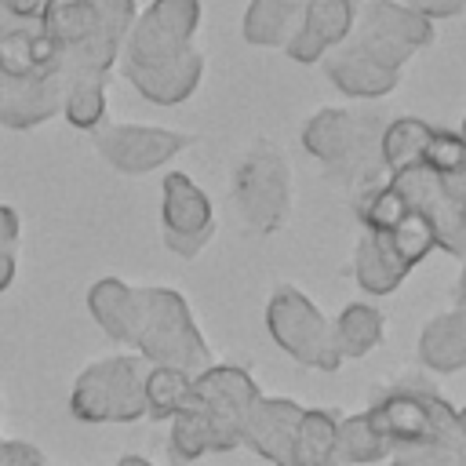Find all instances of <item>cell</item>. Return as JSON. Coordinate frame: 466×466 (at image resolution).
Returning a JSON list of instances; mask_svg holds the SVG:
<instances>
[{"instance_id": "5b68a950", "label": "cell", "mask_w": 466, "mask_h": 466, "mask_svg": "<svg viewBox=\"0 0 466 466\" xmlns=\"http://www.w3.org/2000/svg\"><path fill=\"white\" fill-rule=\"evenodd\" d=\"M266 331L269 339L299 364L317 371H339L342 357L331 339V320L291 284L277 288L266 302Z\"/></svg>"}, {"instance_id": "6da1fadb", "label": "cell", "mask_w": 466, "mask_h": 466, "mask_svg": "<svg viewBox=\"0 0 466 466\" xmlns=\"http://www.w3.org/2000/svg\"><path fill=\"white\" fill-rule=\"evenodd\" d=\"M131 350L146 364L175 368L189 379L211 368L208 339L200 335L186 299L175 288H138V317L131 331Z\"/></svg>"}, {"instance_id": "7c38bea8", "label": "cell", "mask_w": 466, "mask_h": 466, "mask_svg": "<svg viewBox=\"0 0 466 466\" xmlns=\"http://www.w3.org/2000/svg\"><path fill=\"white\" fill-rule=\"evenodd\" d=\"M302 404L288 397H258L244 419L240 444L255 455L269 459L273 466H295V433H299Z\"/></svg>"}, {"instance_id": "4dcf8cb0", "label": "cell", "mask_w": 466, "mask_h": 466, "mask_svg": "<svg viewBox=\"0 0 466 466\" xmlns=\"http://www.w3.org/2000/svg\"><path fill=\"white\" fill-rule=\"evenodd\" d=\"M422 167H430L444 178H466V142L455 131L437 127L422 153Z\"/></svg>"}, {"instance_id": "e575fe53", "label": "cell", "mask_w": 466, "mask_h": 466, "mask_svg": "<svg viewBox=\"0 0 466 466\" xmlns=\"http://www.w3.org/2000/svg\"><path fill=\"white\" fill-rule=\"evenodd\" d=\"M404 7H411L415 15H422L426 22H433V18H451V15H459L462 7H466V0H400Z\"/></svg>"}, {"instance_id": "74e56055", "label": "cell", "mask_w": 466, "mask_h": 466, "mask_svg": "<svg viewBox=\"0 0 466 466\" xmlns=\"http://www.w3.org/2000/svg\"><path fill=\"white\" fill-rule=\"evenodd\" d=\"M441 466H466V430H459L451 441H444L441 448Z\"/></svg>"}, {"instance_id": "8992f818", "label": "cell", "mask_w": 466, "mask_h": 466, "mask_svg": "<svg viewBox=\"0 0 466 466\" xmlns=\"http://www.w3.org/2000/svg\"><path fill=\"white\" fill-rule=\"evenodd\" d=\"M433 22L404 7L400 0H364L360 11H353V33L350 44H357L368 58L379 66L400 73V66L433 40Z\"/></svg>"}, {"instance_id": "277c9868", "label": "cell", "mask_w": 466, "mask_h": 466, "mask_svg": "<svg viewBox=\"0 0 466 466\" xmlns=\"http://www.w3.org/2000/svg\"><path fill=\"white\" fill-rule=\"evenodd\" d=\"M229 193L255 233H277L291 211V167L273 142H255L233 164Z\"/></svg>"}, {"instance_id": "ee69618b", "label": "cell", "mask_w": 466, "mask_h": 466, "mask_svg": "<svg viewBox=\"0 0 466 466\" xmlns=\"http://www.w3.org/2000/svg\"><path fill=\"white\" fill-rule=\"evenodd\" d=\"M459 138H462V142H466V120H462V131H459Z\"/></svg>"}, {"instance_id": "836d02e7", "label": "cell", "mask_w": 466, "mask_h": 466, "mask_svg": "<svg viewBox=\"0 0 466 466\" xmlns=\"http://www.w3.org/2000/svg\"><path fill=\"white\" fill-rule=\"evenodd\" d=\"M390 466H441V451L433 444H404L390 451Z\"/></svg>"}, {"instance_id": "ab89813d", "label": "cell", "mask_w": 466, "mask_h": 466, "mask_svg": "<svg viewBox=\"0 0 466 466\" xmlns=\"http://www.w3.org/2000/svg\"><path fill=\"white\" fill-rule=\"evenodd\" d=\"M455 299H459V309H466V255H462V273H459V288H455Z\"/></svg>"}, {"instance_id": "603a6c76", "label": "cell", "mask_w": 466, "mask_h": 466, "mask_svg": "<svg viewBox=\"0 0 466 466\" xmlns=\"http://www.w3.org/2000/svg\"><path fill=\"white\" fill-rule=\"evenodd\" d=\"M433 124L419 120V116H397L382 127V138H379V153H382V167L386 175H397V171H408L415 164H422V153L433 138Z\"/></svg>"}, {"instance_id": "d590c367", "label": "cell", "mask_w": 466, "mask_h": 466, "mask_svg": "<svg viewBox=\"0 0 466 466\" xmlns=\"http://www.w3.org/2000/svg\"><path fill=\"white\" fill-rule=\"evenodd\" d=\"M18 237H22V218L11 204H0V255L11 251L18 255Z\"/></svg>"}, {"instance_id": "f6af8a7d", "label": "cell", "mask_w": 466, "mask_h": 466, "mask_svg": "<svg viewBox=\"0 0 466 466\" xmlns=\"http://www.w3.org/2000/svg\"><path fill=\"white\" fill-rule=\"evenodd\" d=\"M4 76H7V73H4V66H0V84H4Z\"/></svg>"}, {"instance_id": "60d3db41", "label": "cell", "mask_w": 466, "mask_h": 466, "mask_svg": "<svg viewBox=\"0 0 466 466\" xmlns=\"http://www.w3.org/2000/svg\"><path fill=\"white\" fill-rule=\"evenodd\" d=\"M116 466H153L149 459H142V455H120L116 459Z\"/></svg>"}, {"instance_id": "bcb514c9", "label": "cell", "mask_w": 466, "mask_h": 466, "mask_svg": "<svg viewBox=\"0 0 466 466\" xmlns=\"http://www.w3.org/2000/svg\"><path fill=\"white\" fill-rule=\"evenodd\" d=\"M324 466H342V462H335V459H331V462H324Z\"/></svg>"}, {"instance_id": "ac0fdd59", "label": "cell", "mask_w": 466, "mask_h": 466, "mask_svg": "<svg viewBox=\"0 0 466 466\" xmlns=\"http://www.w3.org/2000/svg\"><path fill=\"white\" fill-rule=\"evenodd\" d=\"M324 73H328V80L342 91V95H350V98H382V95H390L393 87H397V80H400V73H393V69H386V66H379L375 58H368L357 44H339L335 51H328L324 58Z\"/></svg>"}, {"instance_id": "ba28073f", "label": "cell", "mask_w": 466, "mask_h": 466, "mask_svg": "<svg viewBox=\"0 0 466 466\" xmlns=\"http://www.w3.org/2000/svg\"><path fill=\"white\" fill-rule=\"evenodd\" d=\"M258 397H262L258 382L244 368H233V364H211L208 371L193 375V382H189V404L215 430L218 451L240 448L244 419Z\"/></svg>"}, {"instance_id": "f546056e", "label": "cell", "mask_w": 466, "mask_h": 466, "mask_svg": "<svg viewBox=\"0 0 466 466\" xmlns=\"http://www.w3.org/2000/svg\"><path fill=\"white\" fill-rule=\"evenodd\" d=\"M386 237H390V244H393V251L404 258V266L408 269H415L437 244H433V229L426 226V218L422 215H415L411 208L386 229Z\"/></svg>"}, {"instance_id": "8fae6325", "label": "cell", "mask_w": 466, "mask_h": 466, "mask_svg": "<svg viewBox=\"0 0 466 466\" xmlns=\"http://www.w3.org/2000/svg\"><path fill=\"white\" fill-rule=\"evenodd\" d=\"M186 142L189 138L182 131L149 124H102L95 131L98 157L120 175H149L164 167L178 149H186Z\"/></svg>"}, {"instance_id": "2e32d148", "label": "cell", "mask_w": 466, "mask_h": 466, "mask_svg": "<svg viewBox=\"0 0 466 466\" xmlns=\"http://www.w3.org/2000/svg\"><path fill=\"white\" fill-rule=\"evenodd\" d=\"M204 76V55L193 47L182 58L167 62V66H153V69H138V66H124V80L153 106H178L186 102Z\"/></svg>"}, {"instance_id": "484cf974", "label": "cell", "mask_w": 466, "mask_h": 466, "mask_svg": "<svg viewBox=\"0 0 466 466\" xmlns=\"http://www.w3.org/2000/svg\"><path fill=\"white\" fill-rule=\"evenodd\" d=\"M36 25L58 51H66L95 33V7L91 0H47Z\"/></svg>"}, {"instance_id": "52a82bcc", "label": "cell", "mask_w": 466, "mask_h": 466, "mask_svg": "<svg viewBox=\"0 0 466 466\" xmlns=\"http://www.w3.org/2000/svg\"><path fill=\"white\" fill-rule=\"evenodd\" d=\"M200 22V0H153L142 15H135L131 33L124 36L120 62L153 69L193 51V33Z\"/></svg>"}, {"instance_id": "e0dca14e", "label": "cell", "mask_w": 466, "mask_h": 466, "mask_svg": "<svg viewBox=\"0 0 466 466\" xmlns=\"http://www.w3.org/2000/svg\"><path fill=\"white\" fill-rule=\"evenodd\" d=\"M58 55L62 51L40 33L36 22H18L7 11H0V66H4L7 76L62 73Z\"/></svg>"}, {"instance_id": "9c48e42d", "label": "cell", "mask_w": 466, "mask_h": 466, "mask_svg": "<svg viewBox=\"0 0 466 466\" xmlns=\"http://www.w3.org/2000/svg\"><path fill=\"white\" fill-rule=\"evenodd\" d=\"M390 186L400 193V200L426 218V226L433 229V244L448 255H466V211H462V197H459V182L444 178L422 164L390 175Z\"/></svg>"}, {"instance_id": "f35d334b", "label": "cell", "mask_w": 466, "mask_h": 466, "mask_svg": "<svg viewBox=\"0 0 466 466\" xmlns=\"http://www.w3.org/2000/svg\"><path fill=\"white\" fill-rule=\"evenodd\" d=\"M15 273H18V255L4 251V255H0V295L15 284Z\"/></svg>"}, {"instance_id": "30bf717a", "label": "cell", "mask_w": 466, "mask_h": 466, "mask_svg": "<svg viewBox=\"0 0 466 466\" xmlns=\"http://www.w3.org/2000/svg\"><path fill=\"white\" fill-rule=\"evenodd\" d=\"M160 226L167 251L178 258H197L215 233L211 200L186 171H167L160 182Z\"/></svg>"}, {"instance_id": "cb8c5ba5", "label": "cell", "mask_w": 466, "mask_h": 466, "mask_svg": "<svg viewBox=\"0 0 466 466\" xmlns=\"http://www.w3.org/2000/svg\"><path fill=\"white\" fill-rule=\"evenodd\" d=\"M386 335V317L364 302H350L335 320H331V339H335V350L339 357L346 360H357V357H368Z\"/></svg>"}, {"instance_id": "d6986e66", "label": "cell", "mask_w": 466, "mask_h": 466, "mask_svg": "<svg viewBox=\"0 0 466 466\" xmlns=\"http://www.w3.org/2000/svg\"><path fill=\"white\" fill-rule=\"evenodd\" d=\"M419 360L437 375H451L466 368V309L437 313L419 331Z\"/></svg>"}, {"instance_id": "7402d4cb", "label": "cell", "mask_w": 466, "mask_h": 466, "mask_svg": "<svg viewBox=\"0 0 466 466\" xmlns=\"http://www.w3.org/2000/svg\"><path fill=\"white\" fill-rule=\"evenodd\" d=\"M306 0H251L244 11V40L255 47H288L302 25Z\"/></svg>"}, {"instance_id": "5bb4252c", "label": "cell", "mask_w": 466, "mask_h": 466, "mask_svg": "<svg viewBox=\"0 0 466 466\" xmlns=\"http://www.w3.org/2000/svg\"><path fill=\"white\" fill-rule=\"evenodd\" d=\"M350 33H353V4L350 0H306L302 25L284 51H288V58L309 66V62H320L331 47L346 44Z\"/></svg>"}, {"instance_id": "7bdbcfd3", "label": "cell", "mask_w": 466, "mask_h": 466, "mask_svg": "<svg viewBox=\"0 0 466 466\" xmlns=\"http://www.w3.org/2000/svg\"><path fill=\"white\" fill-rule=\"evenodd\" d=\"M459 426H462V430H466V408H462V411H459Z\"/></svg>"}, {"instance_id": "b9f144b4", "label": "cell", "mask_w": 466, "mask_h": 466, "mask_svg": "<svg viewBox=\"0 0 466 466\" xmlns=\"http://www.w3.org/2000/svg\"><path fill=\"white\" fill-rule=\"evenodd\" d=\"M459 182V197H462V211H466V178H455Z\"/></svg>"}, {"instance_id": "8d00e7d4", "label": "cell", "mask_w": 466, "mask_h": 466, "mask_svg": "<svg viewBox=\"0 0 466 466\" xmlns=\"http://www.w3.org/2000/svg\"><path fill=\"white\" fill-rule=\"evenodd\" d=\"M44 4H47V0H0V11H7V15L18 18V22H40Z\"/></svg>"}, {"instance_id": "1f68e13d", "label": "cell", "mask_w": 466, "mask_h": 466, "mask_svg": "<svg viewBox=\"0 0 466 466\" xmlns=\"http://www.w3.org/2000/svg\"><path fill=\"white\" fill-rule=\"evenodd\" d=\"M91 7H95V29L124 47V36L131 33L135 15H138L135 0H91Z\"/></svg>"}, {"instance_id": "ffe728a7", "label": "cell", "mask_w": 466, "mask_h": 466, "mask_svg": "<svg viewBox=\"0 0 466 466\" xmlns=\"http://www.w3.org/2000/svg\"><path fill=\"white\" fill-rule=\"evenodd\" d=\"M408 273L411 269L393 251V244H390L386 233H375V229H364L360 233L357 251H353V277H357V284L368 295H390V291H397Z\"/></svg>"}, {"instance_id": "44dd1931", "label": "cell", "mask_w": 466, "mask_h": 466, "mask_svg": "<svg viewBox=\"0 0 466 466\" xmlns=\"http://www.w3.org/2000/svg\"><path fill=\"white\" fill-rule=\"evenodd\" d=\"M87 313L113 342L131 346V331L138 317V288L124 284L120 277H102L87 288Z\"/></svg>"}, {"instance_id": "3957f363", "label": "cell", "mask_w": 466, "mask_h": 466, "mask_svg": "<svg viewBox=\"0 0 466 466\" xmlns=\"http://www.w3.org/2000/svg\"><path fill=\"white\" fill-rule=\"evenodd\" d=\"M371 426L393 444H433L441 448L444 441H451L462 426H459V411L430 386L411 382V386H390L386 393H379L368 408Z\"/></svg>"}, {"instance_id": "d6a6232c", "label": "cell", "mask_w": 466, "mask_h": 466, "mask_svg": "<svg viewBox=\"0 0 466 466\" xmlns=\"http://www.w3.org/2000/svg\"><path fill=\"white\" fill-rule=\"evenodd\" d=\"M0 466H47V459L29 441H7V437H0Z\"/></svg>"}, {"instance_id": "7a4b0ae2", "label": "cell", "mask_w": 466, "mask_h": 466, "mask_svg": "<svg viewBox=\"0 0 466 466\" xmlns=\"http://www.w3.org/2000/svg\"><path fill=\"white\" fill-rule=\"evenodd\" d=\"M149 364L138 353H113L91 360L69 390V415L76 422H135L146 415Z\"/></svg>"}, {"instance_id": "4fadbf2b", "label": "cell", "mask_w": 466, "mask_h": 466, "mask_svg": "<svg viewBox=\"0 0 466 466\" xmlns=\"http://www.w3.org/2000/svg\"><path fill=\"white\" fill-rule=\"evenodd\" d=\"M62 73H29L4 76L0 84V124L11 131H29L62 109Z\"/></svg>"}, {"instance_id": "f1b7e54d", "label": "cell", "mask_w": 466, "mask_h": 466, "mask_svg": "<svg viewBox=\"0 0 466 466\" xmlns=\"http://www.w3.org/2000/svg\"><path fill=\"white\" fill-rule=\"evenodd\" d=\"M189 375L175 371V368H153L146 375V419L153 422H167L189 397Z\"/></svg>"}, {"instance_id": "d4e9b609", "label": "cell", "mask_w": 466, "mask_h": 466, "mask_svg": "<svg viewBox=\"0 0 466 466\" xmlns=\"http://www.w3.org/2000/svg\"><path fill=\"white\" fill-rule=\"evenodd\" d=\"M390 451H393V444L371 426L368 411H357V415L339 419V426H335V462H342V466H364V462L390 459Z\"/></svg>"}, {"instance_id": "4316f807", "label": "cell", "mask_w": 466, "mask_h": 466, "mask_svg": "<svg viewBox=\"0 0 466 466\" xmlns=\"http://www.w3.org/2000/svg\"><path fill=\"white\" fill-rule=\"evenodd\" d=\"M335 426L339 415L328 408H302L295 433V466H324L335 459Z\"/></svg>"}, {"instance_id": "83f0119b", "label": "cell", "mask_w": 466, "mask_h": 466, "mask_svg": "<svg viewBox=\"0 0 466 466\" xmlns=\"http://www.w3.org/2000/svg\"><path fill=\"white\" fill-rule=\"evenodd\" d=\"M58 113L80 131H98L102 120H106V80L102 76H73V80H66Z\"/></svg>"}, {"instance_id": "9a60e30c", "label": "cell", "mask_w": 466, "mask_h": 466, "mask_svg": "<svg viewBox=\"0 0 466 466\" xmlns=\"http://www.w3.org/2000/svg\"><path fill=\"white\" fill-rule=\"evenodd\" d=\"M375 113H350V109H320L302 127V146L313 160L328 164L331 171L357 149Z\"/></svg>"}]
</instances>
